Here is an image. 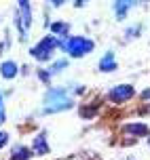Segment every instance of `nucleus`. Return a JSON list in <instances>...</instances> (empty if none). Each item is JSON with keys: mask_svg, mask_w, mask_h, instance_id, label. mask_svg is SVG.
<instances>
[{"mask_svg": "<svg viewBox=\"0 0 150 160\" xmlns=\"http://www.w3.org/2000/svg\"><path fill=\"white\" fill-rule=\"evenodd\" d=\"M45 112H59V110H68L72 108V99L68 97V93L63 88H55V91H49L47 99H45Z\"/></svg>", "mask_w": 150, "mask_h": 160, "instance_id": "nucleus-1", "label": "nucleus"}, {"mask_svg": "<svg viewBox=\"0 0 150 160\" xmlns=\"http://www.w3.org/2000/svg\"><path fill=\"white\" fill-rule=\"evenodd\" d=\"M59 47H63L72 57H83L93 51V42L83 38V36H72L68 42H59Z\"/></svg>", "mask_w": 150, "mask_h": 160, "instance_id": "nucleus-2", "label": "nucleus"}, {"mask_svg": "<svg viewBox=\"0 0 150 160\" xmlns=\"http://www.w3.org/2000/svg\"><path fill=\"white\" fill-rule=\"evenodd\" d=\"M55 47H59V40L53 38V36H47L45 40H40L38 47L32 48V55L36 57V59H42V61H45V59L51 57V51H53Z\"/></svg>", "mask_w": 150, "mask_h": 160, "instance_id": "nucleus-3", "label": "nucleus"}, {"mask_svg": "<svg viewBox=\"0 0 150 160\" xmlns=\"http://www.w3.org/2000/svg\"><path fill=\"white\" fill-rule=\"evenodd\" d=\"M30 4L25 2V0H21L19 2V30H21V34H24V38H28V30H30Z\"/></svg>", "mask_w": 150, "mask_h": 160, "instance_id": "nucleus-4", "label": "nucleus"}, {"mask_svg": "<svg viewBox=\"0 0 150 160\" xmlns=\"http://www.w3.org/2000/svg\"><path fill=\"white\" fill-rule=\"evenodd\" d=\"M131 95H133V88H131V84H119V87H114L110 93H108L110 101H114V103L127 101V99H129Z\"/></svg>", "mask_w": 150, "mask_h": 160, "instance_id": "nucleus-5", "label": "nucleus"}, {"mask_svg": "<svg viewBox=\"0 0 150 160\" xmlns=\"http://www.w3.org/2000/svg\"><path fill=\"white\" fill-rule=\"evenodd\" d=\"M99 70H102V72H112V70H116V61H114V55H112V53H108V55L99 61Z\"/></svg>", "mask_w": 150, "mask_h": 160, "instance_id": "nucleus-6", "label": "nucleus"}, {"mask_svg": "<svg viewBox=\"0 0 150 160\" xmlns=\"http://www.w3.org/2000/svg\"><path fill=\"white\" fill-rule=\"evenodd\" d=\"M125 133L144 137V135H148L150 131H148V127H146V124H127V127H125Z\"/></svg>", "mask_w": 150, "mask_h": 160, "instance_id": "nucleus-7", "label": "nucleus"}, {"mask_svg": "<svg viewBox=\"0 0 150 160\" xmlns=\"http://www.w3.org/2000/svg\"><path fill=\"white\" fill-rule=\"evenodd\" d=\"M0 70H2V76H4V78H15V74H17V65L13 63V61H4Z\"/></svg>", "mask_w": 150, "mask_h": 160, "instance_id": "nucleus-8", "label": "nucleus"}, {"mask_svg": "<svg viewBox=\"0 0 150 160\" xmlns=\"http://www.w3.org/2000/svg\"><path fill=\"white\" fill-rule=\"evenodd\" d=\"M32 154L30 150L25 148V145H19V148H15V152H13V156H11V160H28Z\"/></svg>", "mask_w": 150, "mask_h": 160, "instance_id": "nucleus-9", "label": "nucleus"}, {"mask_svg": "<svg viewBox=\"0 0 150 160\" xmlns=\"http://www.w3.org/2000/svg\"><path fill=\"white\" fill-rule=\"evenodd\" d=\"M34 150H36V154H47L49 152V145H47V141H45V135H38L34 139Z\"/></svg>", "mask_w": 150, "mask_h": 160, "instance_id": "nucleus-10", "label": "nucleus"}, {"mask_svg": "<svg viewBox=\"0 0 150 160\" xmlns=\"http://www.w3.org/2000/svg\"><path fill=\"white\" fill-rule=\"evenodd\" d=\"M129 8H131V2H116V4H114V11H116V17H119V19L125 17V13Z\"/></svg>", "mask_w": 150, "mask_h": 160, "instance_id": "nucleus-11", "label": "nucleus"}, {"mask_svg": "<svg viewBox=\"0 0 150 160\" xmlns=\"http://www.w3.org/2000/svg\"><path fill=\"white\" fill-rule=\"evenodd\" d=\"M51 30H53L55 34H59V36H66L70 28H68V23H53V25H51Z\"/></svg>", "mask_w": 150, "mask_h": 160, "instance_id": "nucleus-12", "label": "nucleus"}, {"mask_svg": "<svg viewBox=\"0 0 150 160\" xmlns=\"http://www.w3.org/2000/svg\"><path fill=\"white\" fill-rule=\"evenodd\" d=\"M62 68H66V61H57V63H53V68H51V74H55L59 72Z\"/></svg>", "mask_w": 150, "mask_h": 160, "instance_id": "nucleus-13", "label": "nucleus"}, {"mask_svg": "<svg viewBox=\"0 0 150 160\" xmlns=\"http://www.w3.org/2000/svg\"><path fill=\"white\" fill-rule=\"evenodd\" d=\"M0 122H4V103H2V95H0Z\"/></svg>", "mask_w": 150, "mask_h": 160, "instance_id": "nucleus-14", "label": "nucleus"}, {"mask_svg": "<svg viewBox=\"0 0 150 160\" xmlns=\"http://www.w3.org/2000/svg\"><path fill=\"white\" fill-rule=\"evenodd\" d=\"M7 139H8V135H7V133H2V131H0V148H2V145L7 143Z\"/></svg>", "mask_w": 150, "mask_h": 160, "instance_id": "nucleus-15", "label": "nucleus"}, {"mask_svg": "<svg viewBox=\"0 0 150 160\" xmlns=\"http://www.w3.org/2000/svg\"><path fill=\"white\" fill-rule=\"evenodd\" d=\"M142 97H144V99H150V91H144V93H142Z\"/></svg>", "mask_w": 150, "mask_h": 160, "instance_id": "nucleus-16", "label": "nucleus"}]
</instances>
